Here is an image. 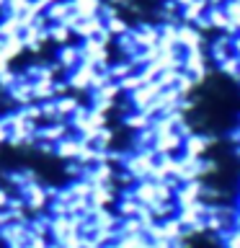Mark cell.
Masks as SVG:
<instances>
[{
    "mask_svg": "<svg viewBox=\"0 0 240 248\" xmlns=\"http://www.w3.org/2000/svg\"><path fill=\"white\" fill-rule=\"evenodd\" d=\"M77 49H80V62H88V65H96V67H104L108 65V46L101 44L98 39H80L77 42Z\"/></svg>",
    "mask_w": 240,
    "mask_h": 248,
    "instance_id": "6da1fadb",
    "label": "cell"
},
{
    "mask_svg": "<svg viewBox=\"0 0 240 248\" xmlns=\"http://www.w3.org/2000/svg\"><path fill=\"white\" fill-rule=\"evenodd\" d=\"M212 145H214V137L199 135V132H191V135L183 140L181 155H186V158H204V155L212 150Z\"/></svg>",
    "mask_w": 240,
    "mask_h": 248,
    "instance_id": "7a4b0ae2",
    "label": "cell"
},
{
    "mask_svg": "<svg viewBox=\"0 0 240 248\" xmlns=\"http://www.w3.org/2000/svg\"><path fill=\"white\" fill-rule=\"evenodd\" d=\"M201 189H204V181L196 178V181H181L173 191V202L176 207H186V204H194V202L201 199Z\"/></svg>",
    "mask_w": 240,
    "mask_h": 248,
    "instance_id": "3957f363",
    "label": "cell"
},
{
    "mask_svg": "<svg viewBox=\"0 0 240 248\" xmlns=\"http://www.w3.org/2000/svg\"><path fill=\"white\" fill-rule=\"evenodd\" d=\"M178 49L181 52L204 49V34L191 23H178Z\"/></svg>",
    "mask_w": 240,
    "mask_h": 248,
    "instance_id": "277c9868",
    "label": "cell"
},
{
    "mask_svg": "<svg viewBox=\"0 0 240 248\" xmlns=\"http://www.w3.org/2000/svg\"><path fill=\"white\" fill-rule=\"evenodd\" d=\"M181 147H183V137L178 135V132H165V135H160V137H155V142H152V153L158 155H181Z\"/></svg>",
    "mask_w": 240,
    "mask_h": 248,
    "instance_id": "5b68a950",
    "label": "cell"
},
{
    "mask_svg": "<svg viewBox=\"0 0 240 248\" xmlns=\"http://www.w3.org/2000/svg\"><path fill=\"white\" fill-rule=\"evenodd\" d=\"M104 31V18L101 16H85V18H77L73 26V36L75 39H90L98 36Z\"/></svg>",
    "mask_w": 240,
    "mask_h": 248,
    "instance_id": "8992f818",
    "label": "cell"
},
{
    "mask_svg": "<svg viewBox=\"0 0 240 248\" xmlns=\"http://www.w3.org/2000/svg\"><path fill=\"white\" fill-rule=\"evenodd\" d=\"M80 145H83V140L77 137L75 132H70V135H65L60 140V142H54V155L62 160H75L77 153H80Z\"/></svg>",
    "mask_w": 240,
    "mask_h": 248,
    "instance_id": "52a82bcc",
    "label": "cell"
},
{
    "mask_svg": "<svg viewBox=\"0 0 240 248\" xmlns=\"http://www.w3.org/2000/svg\"><path fill=\"white\" fill-rule=\"evenodd\" d=\"M119 194L114 191L111 184H93V189L88 194V204L90 207H111Z\"/></svg>",
    "mask_w": 240,
    "mask_h": 248,
    "instance_id": "ba28073f",
    "label": "cell"
},
{
    "mask_svg": "<svg viewBox=\"0 0 240 248\" xmlns=\"http://www.w3.org/2000/svg\"><path fill=\"white\" fill-rule=\"evenodd\" d=\"M54 62L65 70H73L77 62H80V49H77V42H67V44H62L57 46V54H54Z\"/></svg>",
    "mask_w": 240,
    "mask_h": 248,
    "instance_id": "9c48e42d",
    "label": "cell"
},
{
    "mask_svg": "<svg viewBox=\"0 0 240 248\" xmlns=\"http://www.w3.org/2000/svg\"><path fill=\"white\" fill-rule=\"evenodd\" d=\"M121 124H124V129H129V132H142L152 124V116H147L145 111H139V108H127V111H121Z\"/></svg>",
    "mask_w": 240,
    "mask_h": 248,
    "instance_id": "30bf717a",
    "label": "cell"
},
{
    "mask_svg": "<svg viewBox=\"0 0 240 248\" xmlns=\"http://www.w3.org/2000/svg\"><path fill=\"white\" fill-rule=\"evenodd\" d=\"M114 204H116L114 212H116V217H119V220H124V217H137L139 207H142L135 197H132V191H129V189H124L119 197H116Z\"/></svg>",
    "mask_w": 240,
    "mask_h": 248,
    "instance_id": "8fae6325",
    "label": "cell"
},
{
    "mask_svg": "<svg viewBox=\"0 0 240 248\" xmlns=\"http://www.w3.org/2000/svg\"><path fill=\"white\" fill-rule=\"evenodd\" d=\"M73 0H54V3L44 11L46 23H65L70 16H73Z\"/></svg>",
    "mask_w": 240,
    "mask_h": 248,
    "instance_id": "7c38bea8",
    "label": "cell"
},
{
    "mask_svg": "<svg viewBox=\"0 0 240 248\" xmlns=\"http://www.w3.org/2000/svg\"><path fill=\"white\" fill-rule=\"evenodd\" d=\"M207 5H209L207 0H189L186 5L178 8V21H181V23H191V26H194V23L207 13Z\"/></svg>",
    "mask_w": 240,
    "mask_h": 248,
    "instance_id": "4fadbf2b",
    "label": "cell"
},
{
    "mask_svg": "<svg viewBox=\"0 0 240 248\" xmlns=\"http://www.w3.org/2000/svg\"><path fill=\"white\" fill-rule=\"evenodd\" d=\"M155 184H158V181H152V178H142V181H137L135 186H132V197H135L137 202H139V204H152V202H155Z\"/></svg>",
    "mask_w": 240,
    "mask_h": 248,
    "instance_id": "5bb4252c",
    "label": "cell"
},
{
    "mask_svg": "<svg viewBox=\"0 0 240 248\" xmlns=\"http://www.w3.org/2000/svg\"><path fill=\"white\" fill-rule=\"evenodd\" d=\"M57 101V111H60V119H70V116H73L75 111H77V106L83 104L80 101V93H65V96H57L54 98Z\"/></svg>",
    "mask_w": 240,
    "mask_h": 248,
    "instance_id": "9a60e30c",
    "label": "cell"
},
{
    "mask_svg": "<svg viewBox=\"0 0 240 248\" xmlns=\"http://www.w3.org/2000/svg\"><path fill=\"white\" fill-rule=\"evenodd\" d=\"M23 52H26V46H23L21 36H8V39L0 42V57L8 60V62H13L15 57H21Z\"/></svg>",
    "mask_w": 240,
    "mask_h": 248,
    "instance_id": "2e32d148",
    "label": "cell"
},
{
    "mask_svg": "<svg viewBox=\"0 0 240 248\" xmlns=\"http://www.w3.org/2000/svg\"><path fill=\"white\" fill-rule=\"evenodd\" d=\"M46 39H49L52 44H67V42H73V29H67L65 23H46Z\"/></svg>",
    "mask_w": 240,
    "mask_h": 248,
    "instance_id": "e0dca14e",
    "label": "cell"
},
{
    "mask_svg": "<svg viewBox=\"0 0 240 248\" xmlns=\"http://www.w3.org/2000/svg\"><path fill=\"white\" fill-rule=\"evenodd\" d=\"M214 67L220 70V75L230 78L232 83L240 80V57H235V54H227V57H225L222 62H217Z\"/></svg>",
    "mask_w": 240,
    "mask_h": 248,
    "instance_id": "ac0fdd59",
    "label": "cell"
},
{
    "mask_svg": "<svg viewBox=\"0 0 240 248\" xmlns=\"http://www.w3.org/2000/svg\"><path fill=\"white\" fill-rule=\"evenodd\" d=\"M160 232L165 240H176L181 235H189V230L183 228L181 222H178V217H168V220H160ZM191 238V235H189Z\"/></svg>",
    "mask_w": 240,
    "mask_h": 248,
    "instance_id": "d6986e66",
    "label": "cell"
},
{
    "mask_svg": "<svg viewBox=\"0 0 240 248\" xmlns=\"http://www.w3.org/2000/svg\"><path fill=\"white\" fill-rule=\"evenodd\" d=\"M101 5H104V0H73V11L80 18H85V16H98Z\"/></svg>",
    "mask_w": 240,
    "mask_h": 248,
    "instance_id": "ffe728a7",
    "label": "cell"
},
{
    "mask_svg": "<svg viewBox=\"0 0 240 248\" xmlns=\"http://www.w3.org/2000/svg\"><path fill=\"white\" fill-rule=\"evenodd\" d=\"M0 36H21V21L18 16H0Z\"/></svg>",
    "mask_w": 240,
    "mask_h": 248,
    "instance_id": "44dd1931",
    "label": "cell"
},
{
    "mask_svg": "<svg viewBox=\"0 0 240 248\" xmlns=\"http://www.w3.org/2000/svg\"><path fill=\"white\" fill-rule=\"evenodd\" d=\"M119 235H145L139 217H124V220H119Z\"/></svg>",
    "mask_w": 240,
    "mask_h": 248,
    "instance_id": "7402d4cb",
    "label": "cell"
},
{
    "mask_svg": "<svg viewBox=\"0 0 240 248\" xmlns=\"http://www.w3.org/2000/svg\"><path fill=\"white\" fill-rule=\"evenodd\" d=\"M39 111H42V122H60V111H57V101H54V98L39 101Z\"/></svg>",
    "mask_w": 240,
    "mask_h": 248,
    "instance_id": "603a6c76",
    "label": "cell"
},
{
    "mask_svg": "<svg viewBox=\"0 0 240 248\" xmlns=\"http://www.w3.org/2000/svg\"><path fill=\"white\" fill-rule=\"evenodd\" d=\"M116 246L119 248H145L147 238L145 235H119L116 238Z\"/></svg>",
    "mask_w": 240,
    "mask_h": 248,
    "instance_id": "cb8c5ba5",
    "label": "cell"
},
{
    "mask_svg": "<svg viewBox=\"0 0 240 248\" xmlns=\"http://www.w3.org/2000/svg\"><path fill=\"white\" fill-rule=\"evenodd\" d=\"M11 189H5V186H0V209H5V204H8V199H11Z\"/></svg>",
    "mask_w": 240,
    "mask_h": 248,
    "instance_id": "d4e9b609",
    "label": "cell"
},
{
    "mask_svg": "<svg viewBox=\"0 0 240 248\" xmlns=\"http://www.w3.org/2000/svg\"><path fill=\"white\" fill-rule=\"evenodd\" d=\"M232 54H235V57H240V34L232 36Z\"/></svg>",
    "mask_w": 240,
    "mask_h": 248,
    "instance_id": "484cf974",
    "label": "cell"
},
{
    "mask_svg": "<svg viewBox=\"0 0 240 248\" xmlns=\"http://www.w3.org/2000/svg\"><path fill=\"white\" fill-rule=\"evenodd\" d=\"M5 140H8V127L3 124V119H0V145H3Z\"/></svg>",
    "mask_w": 240,
    "mask_h": 248,
    "instance_id": "4316f807",
    "label": "cell"
},
{
    "mask_svg": "<svg viewBox=\"0 0 240 248\" xmlns=\"http://www.w3.org/2000/svg\"><path fill=\"white\" fill-rule=\"evenodd\" d=\"M222 248H240V243H235V240H225Z\"/></svg>",
    "mask_w": 240,
    "mask_h": 248,
    "instance_id": "83f0119b",
    "label": "cell"
},
{
    "mask_svg": "<svg viewBox=\"0 0 240 248\" xmlns=\"http://www.w3.org/2000/svg\"><path fill=\"white\" fill-rule=\"evenodd\" d=\"M207 3H209V5H225L227 0H207Z\"/></svg>",
    "mask_w": 240,
    "mask_h": 248,
    "instance_id": "f1b7e54d",
    "label": "cell"
},
{
    "mask_svg": "<svg viewBox=\"0 0 240 248\" xmlns=\"http://www.w3.org/2000/svg\"><path fill=\"white\" fill-rule=\"evenodd\" d=\"M173 3H176L178 8H181V5H186V3H189V0H173Z\"/></svg>",
    "mask_w": 240,
    "mask_h": 248,
    "instance_id": "f546056e",
    "label": "cell"
},
{
    "mask_svg": "<svg viewBox=\"0 0 240 248\" xmlns=\"http://www.w3.org/2000/svg\"><path fill=\"white\" fill-rule=\"evenodd\" d=\"M104 248H119V246H116V240H114V243H106Z\"/></svg>",
    "mask_w": 240,
    "mask_h": 248,
    "instance_id": "4dcf8cb0",
    "label": "cell"
},
{
    "mask_svg": "<svg viewBox=\"0 0 240 248\" xmlns=\"http://www.w3.org/2000/svg\"><path fill=\"white\" fill-rule=\"evenodd\" d=\"M49 248H62L60 243H52V240H49Z\"/></svg>",
    "mask_w": 240,
    "mask_h": 248,
    "instance_id": "1f68e13d",
    "label": "cell"
}]
</instances>
